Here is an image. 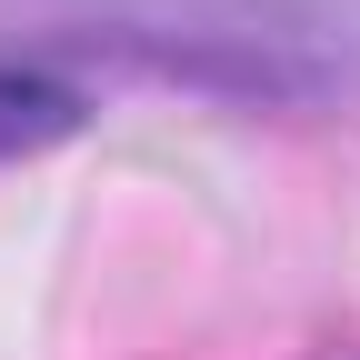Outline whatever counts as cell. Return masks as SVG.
<instances>
[{"instance_id": "1", "label": "cell", "mask_w": 360, "mask_h": 360, "mask_svg": "<svg viewBox=\"0 0 360 360\" xmlns=\"http://www.w3.org/2000/svg\"><path fill=\"white\" fill-rule=\"evenodd\" d=\"M80 120V101L60 80H40V70H0V150H40V141H60V130Z\"/></svg>"}]
</instances>
